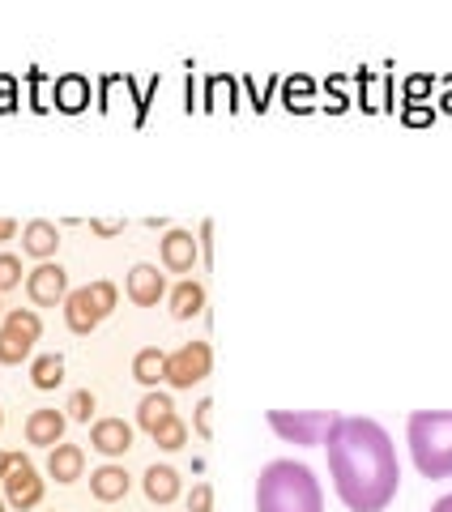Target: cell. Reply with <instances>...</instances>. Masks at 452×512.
Instances as JSON below:
<instances>
[{"label": "cell", "instance_id": "cell-1", "mask_svg": "<svg viewBox=\"0 0 452 512\" xmlns=\"http://www.w3.org/2000/svg\"><path fill=\"white\" fill-rule=\"evenodd\" d=\"M325 453L337 500L350 512H384L393 504L401 483L397 448L376 419H337L325 440Z\"/></svg>", "mask_w": 452, "mask_h": 512}, {"label": "cell", "instance_id": "cell-2", "mask_svg": "<svg viewBox=\"0 0 452 512\" xmlns=\"http://www.w3.org/2000/svg\"><path fill=\"white\" fill-rule=\"evenodd\" d=\"M256 512H325L316 474L303 461H269L256 478Z\"/></svg>", "mask_w": 452, "mask_h": 512}, {"label": "cell", "instance_id": "cell-3", "mask_svg": "<svg viewBox=\"0 0 452 512\" xmlns=\"http://www.w3.org/2000/svg\"><path fill=\"white\" fill-rule=\"evenodd\" d=\"M414 466L423 478H452V410H418L406 423Z\"/></svg>", "mask_w": 452, "mask_h": 512}, {"label": "cell", "instance_id": "cell-4", "mask_svg": "<svg viewBox=\"0 0 452 512\" xmlns=\"http://www.w3.org/2000/svg\"><path fill=\"white\" fill-rule=\"evenodd\" d=\"M116 312V286L111 282H90V286H77L64 299V320H69L73 333H94L99 329V320Z\"/></svg>", "mask_w": 452, "mask_h": 512}, {"label": "cell", "instance_id": "cell-5", "mask_svg": "<svg viewBox=\"0 0 452 512\" xmlns=\"http://www.w3.org/2000/svg\"><path fill=\"white\" fill-rule=\"evenodd\" d=\"M337 419H342V414H333V410H308V414L269 410V427L278 431L286 444H325Z\"/></svg>", "mask_w": 452, "mask_h": 512}, {"label": "cell", "instance_id": "cell-6", "mask_svg": "<svg viewBox=\"0 0 452 512\" xmlns=\"http://www.w3.org/2000/svg\"><path fill=\"white\" fill-rule=\"evenodd\" d=\"M39 333H43L39 312H30V308L5 312V325H0V363H22V359H30V350H35Z\"/></svg>", "mask_w": 452, "mask_h": 512}, {"label": "cell", "instance_id": "cell-7", "mask_svg": "<svg viewBox=\"0 0 452 512\" xmlns=\"http://www.w3.org/2000/svg\"><path fill=\"white\" fill-rule=\"evenodd\" d=\"M209 367H214L209 342H188L167 355V384L171 389H192V384H201L209 376Z\"/></svg>", "mask_w": 452, "mask_h": 512}, {"label": "cell", "instance_id": "cell-8", "mask_svg": "<svg viewBox=\"0 0 452 512\" xmlns=\"http://www.w3.org/2000/svg\"><path fill=\"white\" fill-rule=\"evenodd\" d=\"M0 483H5V504L18 508V512H30L43 500V478L35 470V461L22 457V453H13V466H9V474L0 478Z\"/></svg>", "mask_w": 452, "mask_h": 512}, {"label": "cell", "instance_id": "cell-9", "mask_svg": "<svg viewBox=\"0 0 452 512\" xmlns=\"http://www.w3.org/2000/svg\"><path fill=\"white\" fill-rule=\"evenodd\" d=\"M26 295L39 303V308H56V303L69 299V274H64L60 265L43 261L39 269H30L26 274Z\"/></svg>", "mask_w": 452, "mask_h": 512}, {"label": "cell", "instance_id": "cell-10", "mask_svg": "<svg viewBox=\"0 0 452 512\" xmlns=\"http://www.w3.org/2000/svg\"><path fill=\"white\" fill-rule=\"evenodd\" d=\"M124 291H128V299H133L137 308H154V303L167 295V278L158 274L154 265H133V269H128V286H124Z\"/></svg>", "mask_w": 452, "mask_h": 512}, {"label": "cell", "instance_id": "cell-11", "mask_svg": "<svg viewBox=\"0 0 452 512\" xmlns=\"http://www.w3.org/2000/svg\"><path fill=\"white\" fill-rule=\"evenodd\" d=\"M197 256H201V244L192 239V231H167L163 235V265L171 274H192Z\"/></svg>", "mask_w": 452, "mask_h": 512}, {"label": "cell", "instance_id": "cell-12", "mask_svg": "<svg viewBox=\"0 0 452 512\" xmlns=\"http://www.w3.org/2000/svg\"><path fill=\"white\" fill-rule=\"evenodd\" d=\"M90 448H99L103 457H120L133 448V427L124 419H99L90 427Z\"/></svg>", "mask_w": 452, "mask_h": 512}, {"label": "cell", "instance_id": "cell-13", "mask_svg": "<svg viewBox=\"0 0 452 512\" xmlns=\"http://www.w3.org/2000/svg\"><path fill=\"white\" fill-rule=\"evenodd\" d=\"M86 470V453L82 444H56L52 457H47V474L56 478V483H77Z\"/></svg>", "mask_w": 452, "mask_h": 512}, {"label": "cell", "instance_id": "cell-14", "mask_svg": "<svg viewBox=\"0 0 452 512\" xmlns=\"http://www.w3.org/2000/svg\"><path fill=\"white\" fill-rule=\"evenodd\" d=\"M64 414L60 410H35L26 419V440L30 444H43V448H56L60 440H64Z\"/></svg>", "mask_w": 452, "mask_h": 512}, {"label": "cell", "instance_id": "cell-15", "mask_svg": "<svg viewBox=\"0 0 452 512\" xmlns=\"http://www.w3.org/2000/svg\"><path fill=\"white\" fill-rule=\"evenodd\" d=\"M22 248H26L30 256H39V261H47V256H56V248H60V231L52 227V222H43V218L26 222V231H22Z\"/></svg>", "mask_w": 452, "mask_h": 512}, {"label": "cell", "instance_id": "cell-16", "mask_svg": "<svg viewBox=\"0 0 452 512\" xmlns=\"http://www.w3.org/2000/svg\"><path fill=\"white\" fill-rule=\"evenodd\" d=\"M90 491H94V500H103V504H116L128 495V474L120 466H103V470H94L90 474Z\"/></svg>", "mask_w": 452, "mask_h": 512}, {"label": "cell", "instance_id": "cell-17", "mask_svg": "<svg viewBox=\"0 0 452 512\" xmlns=\"http://www.w3.org/2000/svg\"><path fill=\"white\" fill-rule=\"evenodd\" d=\"M175 419V406H171V397L167 393H145L141 397V406H137V423H141V431H154L163 427V423H171Z\"/></svg>", "mask_w": 452, "mask_h": 512}, {"label": "cell", "instance_id": "cell-18", "mask_svg": "<svg viewBox=\"0 0 452 512\" xmlns=\"http://www.w3.org/2000/svg\"><path fill=\"white\" fill-rule=\"evenodd\" d=\"M201 308H205V286L192 282V278H184V282L171 291V316H175V320H192V316H201Z\"/></svg>", "mask_w": 452, "mask_h": 512}, {"label": "cell", "instance_id": "cell-19", "mask_svg": "<svg viewBox=\"0 0 452 512\" xmlns=\"http://www.w3.org/2000/svg\"><path fill=\"white\" fill-rule=\"evenodd\" d=\"M145 495H150V504H171L180 495V474L171 466H150L145 470Z\"/></svg>", "mask_w": 452, "mask_h": 512}, {"label": "cell", "instance_id": "cell-20", "mask_svg": "<svg viewBox=\"0 0 452 512\" xmlns=\"http://www.w3.org/2000/svg\"><path fill=\"white\" fill-rule=\"evenodd\" d=\"M133 376L141 384H158V380H167V355L158 346H145L133 355Z\"/></svg>", "mask_w": 452, "mask_h": 512}, {"label": "cell", "instance_id": "cell-21", "mask_svg": "<svg viewBox=\"0 0 452 512\" xmlns=\"http://www.w3.org/2000/svg\"><path fill=\"white\" fill-rule=\"evenodd\" d=\"M60 380H64V359L60 355H39L35 363H30V384H35V389H56Z\"/></svg>", "mask_w": 452, "mask_h": 512}, {"label": "cell", "instance_id": "cell-22", "mask_svg": "<svg viewBox=\"0 0 452 512\" xmlns=\"http://www.w3.org/2000/svg\"><path fill=\"white\" fill-rule=\"evenodd\" d=\"M154 444H158V448H184V444H188V427H184L180 414L154 431Z\"/></svg>", "mask_w": 452, "mask_h": 512}, {"label": "cell", "instance_id": "cell-23", "mask_svg": "<svg viewBox=\"0 0 452 512\" xmlns=\"http://www.w3.org/2000/svg\"><path fill=\"white\" fill-rule=\"evenodd\" d=\"M22 286V261L13 252H0V291H13Z\"/></svg>", "mask_w": 452, "mask_h": 512}, {"label": "cell", "instance_id": "cell-24", "mask_svg": "<svg viewBox=\"0 0 452 512\" xmlns=\"http://www.w3.org/2000/svg\"><path fill=\"white\" fill-rule=\"evenodd\" d=\"M56 94H60V103L73 111V107L86 103V82H82V77H64V82L56 86Z\"/></svg>", "mask_w": 452, "mask_h": 512}, {"label": "cell", "instance_id": "cell-25", "mask_svg": "<svg viewBox=\"0 0 452 512\" xmlns=\"http://www.w3.org/2000/svg\"><path fill=\"white\" fill-rule=\"evenodd\" d=\"M69 414H73V419H82V423H90V414H94V393H90V389H77V393L69 397Z\"/></svg>", "mask_w": 452, "mask_h": 512}, {"label": "cell", "instance_id": "cell-26", "mask_svg": "<svg viewBox=\"0 0 452 512\" xmlns=\"http://www.w3.org/2000/svg\"><path fill=\"white\" fill-rule=\"evenodd\" d=\"M188 512H214V487L209 483H197L188 495Z\"/></svg>", "mask_w": 452, "mask_h": 512}, {"label": "cell", "instance_id": "cell-27", "mask_svg": "<svg viewBox=\"0 0 452 512\" xmlns=\"http://www.w3.org/2000/svg\"><path fill=\"white\" fill-rule=\"evenodd\" d=\"M209 410H214V406H209V402H201V414H197V427H201V436H209Z\"/></svg>", "mask_w": 452, "mask_h": 512}, {"label": "cell", "instance_id": "cell-28", "mask_svg": "<svg viewBox=\"0 0 452 512\" xmlns=\"http://www.w3.org/2000/svg\"><path fill=\"white\" fill-rule=\"evenodd\" d=\"M13 231H18V222H13V218H0V239H13Z\"/></svg>", "mask_w": 452, "mask_h": 512}, {"label": "cell", "instance_id": "cell-29", "mask_svg": "<svg viewBox=\"0 0 452 512\" xmlns=\"http://www.w3.org/2000/svg\"><path fill=\"white\" fill-rule=\"evenodd\" d=\"M431 512H452V495H444V500H435Z\"/></svg>", "mask_w": 452, "mask_h": 512}, {"label": "cell", "instance_id": "cell-30", "mask_svg": "<svg viewBox=\"0 0 452 512\" xmlns=\"http://www.w3.org/2000/svg\"><path fill=\"white\" fill-rule=\"evenodd\" d=\"M9 466H13V453H0V478L9 474Z\"/></svg>", "mask_w": 452, "mask_h": 512}, {"label": "cell", "instance_id": "cell-31", "mask_svg": "<svg viewBox=\"0 0 452 512\" xmlns=\"http://www.w3.org/2000/svg\"><path fill=\"white\" fill-rule=\"evenodd\" d=\"M0 427H5V410H0Z\"/></svg>", "mask_w": 452, "mask_h": 512}, {"label": "cell", "instance_id": "cell-32", "mask_svg": "<svg viewBox=\"0 0 452 512\" xmlns=\"http://www.w3.org/2000/svg\"><path fill=\"white\" fill-rule=\"evenodd\" d=\"M0 512H5V495H0Z\"/></svg>", "mask_w": 452, "mask_h": 512}, {"label": "cell", "instance_id": "cell-33", "mask_svg": "<svg viewBox=\"0 0 452 512\" xmlns=\"http://www.w3.org/2000/svg\"><path fill=\"white\" fill-rule=\"evenodd\" d=\"M0 308H5V303H0ZM0 316H5V312H0Z\"/></svg>", "mask_w": 452, "mask_h": 512}]
</instances>
